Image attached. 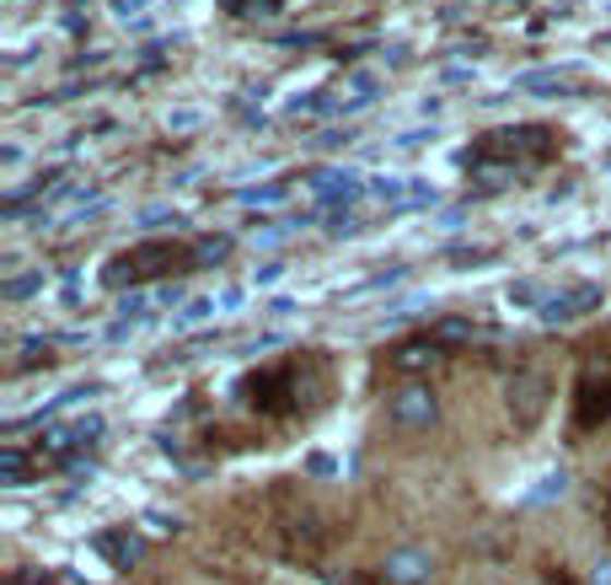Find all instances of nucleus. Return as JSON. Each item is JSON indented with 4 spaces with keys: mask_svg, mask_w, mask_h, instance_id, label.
<instances>
[{
    "mask_svg": "<svg viewBox=\"0 0 611 585\" xmlns=\"http://www.w3.org/2000/svg\"><path fill=\"white\" fill-rule=\"evenodd\" d=\"M199 268V242H178V237H151V242H134L108 259L103 268V285H151V279H172V274H188Z\"/></svg>",
    "mask_w": 611,
    "mask_h": 585,
    "instance_id": "f257e3e1",
    "label": "nucleus"
},
{
    "mask_svg": "<svg viewBox=\"0 0 611 585\" xmlns=\"http://www.w3.org/2000/svg\"><path fill=\"white\" fill-rule=\"evenodd\" d=\"M558 145H563V134L548 130V124H520V130H499V134H483L462 162L472 167V172H483V167H542L558 156Z\"/></svg>",
    "mask_w": 611,
    "mask_h": 585,
    "instance_id": "f03ea898",
    "label": "nucleus"
},
{
    "mask_svg": "<svg viewBox=\"0 0 611 585\" xmlns=\"http://www.w3.org/2000/svg\"><path fill=\"white\" fill-rule=\"evenodd\" d=\"M611 419V344H590L574 377V435H590Z\"/></svg>",
    "mask_w": 611,
    "mask_h": 585,
    "instance_id": "7ed1b4c3",
    "label": "nucleus"
},
{
    "mask_svg": "<svg viewBox=\"0 0 611 585\" xmlns=\"http://www.w3.org/2000/svg\"><path fill=\"white\" fill-rule=\"evenodd\" d=\"M301 360L290 355V360H279V366H263V371H252V377H242V387H237V397H242L252 414H263V419H279V414H296L301 408Z\"/></svg>",
    "mask_w": 611,
    "mask_h": 585,
    "instance_id": "20e7f679",
    "label": "nucleus"
},
{
    "mask_svg": "<svg viewBox=\"0 0 611 585\" xmlns=\"http://www.w3.org/2000/svg\"><path fill=\"white\" fill-rule=\"evenodd\" d=\"M392 419H397L403 430H424V425H434V392L403 387L397 397H392Z\"/></svg>",
    "mask_w": 611,
    "mask_h": 585,
    "instance_id": "39448f33",
    "label": "nucleus"
},
{
    "mask_svg": "<svg viewBox=\"0 0 611 585\" xmlns=\"http://www.w3.org/2000/svg\"><path fill=\"white\" fill-rule=\"evenodd\" d=\"M590 307H601V285H574V290L552 296L548 307H542V318H548V323H568V318H579V312H590Z\"/></svg>",
    "mask_w": 611,
    "mask_h": 585,
    "instance_id": "423d86ee",
    "label": "nucleus"
},
{
    "mask_svg": "<svg viewBox=\"0 0 611 585\" xmlns=\"http://www.w3.org/2000/svg\"><path fill=\"white\" fill-rule=\"evenodd\" d=\"M381 575H386V585H419L429 575V559L414 553V548H403V553H392V559L381 564Z\"/></svg>",
    "mask_w": 611,
    "mask_h": 585,
    "instance_id": "0eeeda50",
    "label": "nucleus"
},
{
    "mask_svg": "<svg viewBox=\"0 0 611 585\" xmlns=\"http://www.w3.org/2000/svg\"><path fill=\"white\" fill-rule=\"evenodd\" d=\"M434 360H440V344H434L429 333L424 338H408V344L392 355V366H397V371H424V366H434Z\"/></svg>",
    "mask_w": 611,
    "mask_h": 585,
    "instance_id": "6e6552de",
    "label": "nucleus"
},
{
    "mask_svg": "<svg viewBox=\"0 0 611 585\" xmlns=\"http://www.w3.org/2000/svg\"><path fill=\"white\" fill-rule=\"evenodd\" d=\"M520 392V425H531L537 414H542V392H548V382L542 377H520L515 387H510V397Z\"/></svg>",
    "mask_w": 611,
    "mask_h": 585,
    "instance_id": "1a4fd4ad",
    "label": "nucleus"
},
{
    "mask_svg": "<svg viewBox=\"0 0 611 585\" xmlns=\"http://www.w3.org/2000/svg\"><path fill=\"white\" fill-rule=\"evenodd\" d=\"M429 338H434L440 349H451V344H467V338H472V323H467V318H445V323L429 327Z\"/></svg>",
    "mask_w": 611,
    "mask_h": 585,
    "instance_id": "9d476101",
    "label": "nucleus"
},
{
    "mask_svg": "<svg viewBox=\"0 0 611 585\" xmlns=\"http://www.w3.org/2000/svg\"><path fill=\"white\" fill-rule=\"evenodd\" d=\"M220 5H226L231 16H274L285 0H220Z\"/></svg>",
    "mask_w": 611,
    "mask_h": 585,
    "instance_id": "9b49d317",
    "label": "nucleus"
},
{
    "mask_svg": "<svg viewBox=\"0 0 611 585\" xmlns=\"http://www.w3.org/2000/svg\"><path fill=\"white\" fill-rule=\"evenodd\" d=\"M97 548H103V553H113V559H119V564H129V559H134V553H140V537H97Z\"/></svg>",
    "mask_w": 611,
    "mask_h": 585,
    "instance_id": "f8f14e48",
    "label": "nucleus"
},
{
    "mask_svg": "<svg viewBox=\"0 0 611 585\" xmlns=\"http://www.w3.org/2000/svg\"><path fill=\"white\" fill-rule=\"evenodd\" d=\"M11 585H60V581H55V575H33V581H22V575H16Z\"/></svg>",
    "mask_w": 611,
    "mask_h": 585,
    "instance_id": "ddd939ff",
    "label": "nucleus"
},
{
    "mask_svg": "<svg viewBox=\"0 0 611 585\" xmlns=\"http://www.w3.org/2000/svg\"><path fill=\"white\" fill-rule=\"evenodd\" d=\"M607 532H611V494H607Z\"/></svg>",
    "mask_w": 611,
    "mask_h": 585,
    "instance_id": "4468645a",
    "label": "nucleus"
}]
</instances>
